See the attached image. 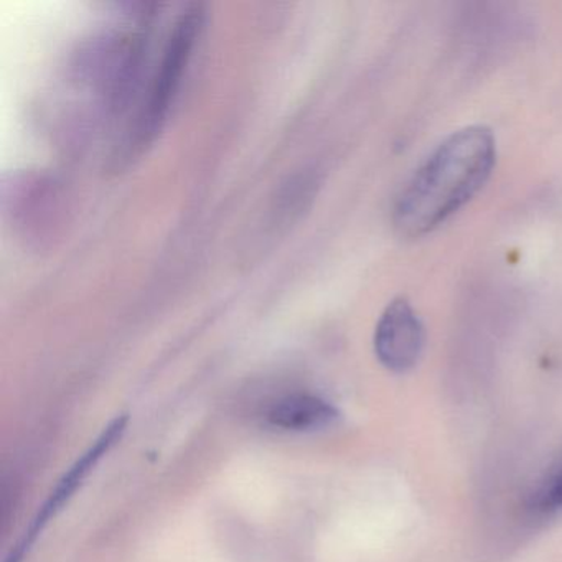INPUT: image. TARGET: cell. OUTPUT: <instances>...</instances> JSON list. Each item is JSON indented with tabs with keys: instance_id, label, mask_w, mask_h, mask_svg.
<instances>
[{
	"instance_id": "3",
	"label": "cell",
	"mask_w": 562,
	"mask_h": 562,
	"mask_svg": "<svg viewBox=\"0 0 562 562\" xmlns=\"http://www.w3.org/2000/svg\"><path fill=\"white\" fill-rule=\"evenodd\" d=\"M127 427V416H120L116 419L111 420L106 427H104L101 436L94 440L93 446L70 467L67 473L61 476L60 482L57 483L50 495H48L47 502L41 506L37 516H35L32 525L29 526L25 531L22 541L15 546L14 551L9 555L5 562H22L25 555L31 551L32 546L37 541L38 536L44 531L45 526L64 509V506L74 498L77 490L83 485L85 480L88 479L94 467L100 463V460L120 442L123 437L124 430Z\"/></svg>"
},
{
	"instance_id": "6",
	"label": "cell",
	"mask_w": 562,
	"mask_h": 562,
	"mask_svg": "<svg viewBox=\"0 0 562 562\" xmlns=\"http://www.w3.org/2000/svg\"><path fill=\"white\" fill-rule=\"evenodd\" d=\"M538 506L542 512H554V509L562 508V472L542 490Z\"/></svg>"
},
{
	"instance_id": "1",
	"label": "cell",
	"mask_w": 562,
	"mask_h": 562,
	"mask_svg": "<svg viewBox=\"0 0 562 562\" xmlns=\"http://www.w3.org/2000/svg\"><path fill=\"white\" fill-rule=\"evenodd\" d=\"M496 164L492 131L470 126L447 137L417 169L396 200L394 228L420 238L439 228L483 189Z\"/></svg>"
},
{
	"instance_id": "2",
	"label": "cell",
	"mask_w": 562,
	"mask_h": 562,
	"mask_svg": "<svg viewBox=\"0 0 562 562\" xmlns=\"http://www.w3.org/2000/svg\"><path fill=\"white\" fill-rule=\"evenodd\" d=\"M203 24H205V12L200 5H193L187 9L173 25L164 47L160 64L157 65L149 97L137 121L136 137L140 146L153 140L162 130L169 116L170 106L182 87L196 42L202 35Z\"/></svg>"
},
{
	"instance_id": "4",
	"label": "cell",
	"mask_w": 562,
	"mask_h": 562,
	"mask_svg": "<svg viewBox=\"0 0 562 562\" xmlns=\"http://www.w3.org/2000/svg\"><path fill=\"white\" fill-rule=\"evenodd\" d=\"M424 327L406 299L387 304L374 330V353L387 370L404 373L419 361L424 350Z\"/></svg>"
},
{
	"instance_id": "5",
	"label": "cell",
	"mask_w": 562,
	"mask_h": 562,
	"mask_svg": "<svg viewBox=\"0 0 562 562\" xmlns=\"http://www.w3.org/2000/svg\"><path fill=\"white\" fill-rule=\"evenodd\" d=\"M265 419L285 432H314L330 427L338 419V411L315 394L292 393L269 404Z\"/></svg>"
}]
</instances>
